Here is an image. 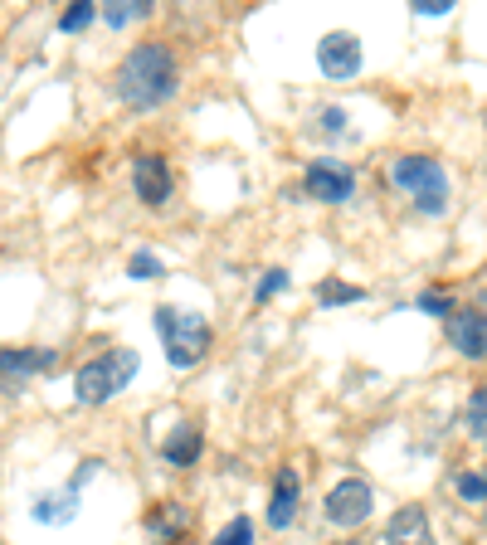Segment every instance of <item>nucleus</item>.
<instances>
[{"mask_svg": "<svg viewBox=\"0 0 487 545\" xmlns=\"http://www.w3.org/2000/svg\"><path fill=\"white\" fill-rule=\"evenodd\" d=\"M117 98L127 103L132 112H156L166 108L171 98H176V88H181V69H176V54L166 49V44H137L122 64H117V78H113Z\"/></svg>", "mask_w": 487, "mask_h": 545, "instance_id": "1", "label": "nucleus"}, {"mask_svg": "<svg viewBox=\"0 0 487 545\" xmlns=\"http://www.w3.org/2000/svg\"><path fill=\"white\" fill-rule=\"evenodd\" d=\"M137 351H103V356H93L88 365H78V375H74V400L78 404H108L113 395H122L132 380H137Z\"/></svg>", "mask_w": 487, "mask_h": 545, "instance_id": "2", "label": "nucleus"}, {"mask_svg": "<svg viewBox=\"0 0 487 545\" xmlns=\"http://www.w3.org/2000/svg\"><path fill=\"white\" fill-rule=\"evenodd\" d=\"M156 331H161V341H166V361L176 365V370L200 365L205 351H210V341H215V331H210L205 317L176 312V307H156Z\"/></svg>", "mask_w": 487, "mask_h": 545, "instance_id": "3", "label": "nucleus"}, {"mask_svg": "<svg viewBox=\"0 0 487 545\" xmlns=\"http://www.w3.org/2000/svg\"><path fill=\"white\" fill-rule=\"evenodd\" d=\"M390 185L410 190L419 215H444V210H449V176H444V166L429 161V156H400V161L390 166Z\"/></svg>", "mask_w": 487, "mask_h": 545, "instance_id": "4", "label": "nucleus"}, {"mask_svg": "<svg viewBox=\"0 0 487 545\" xmlns=\"http://www.w3.org/2000/svg\"><path fill=\"white\" fill-rule=\"evenodd\" d=\"M375 511V492L366 477H341L337 487L327 492V521L332 526H361Z\"/></svg>", "mask_w": 487, "mask_h": 545, "instance_id": "5", "label": "nucleus"}, {"mask_svg": "<svg viewBox=\"0 0 487 545\" xmlns=\"http://www.w3.org/2000/svg\"><path fill=\"white\" fill-rule=\"evenodd\" d=\"M361 35H351V30H332V35H322V44H317V69L327 73V78H337V83H346V78H356L361 73Z\"/></svg>", "mask_w": 487, "mask_h": 545, "instance_id": "6", "label": "nucleus"}, {"mask_svg": "<svg viewBox=\"0 0 487 545\" xmlns=\"http://www.w3.org/2000/svg\"><path fill=\"white\" fill-rule=\"evenodd\" d=\"M132 190H137V200L142 205H166L171 200V190H176V176H171V166H166V156H137L132 161Z\"/></svg>", "mask_w": 487, "mask_h": 545, "instance_id": "7", "label": "nucleus"}, {"mask_svg": "<svg viewBox=\"0 0 487 545\" xmlns=\"http://www.w3.org/2000/svg\"><path fill=\"white\" fill-rule=\"evenodd\" d=\"M356 190V176L341 166V161H312L307 166V195L322 200V205H346Z\"/></svg>", "mask_w": 487, "mask_h": 545, "instance_id": "8", "label": "nucleus"}, {"mask_svg": "<svg viewBox=\"0 0 487 545\" xmlns=\"http://www.w3.org/2000/svg\"><path fill=\"white\" fill-rule=\"evenodd\" d=\"M449 341H453V351L458 356H468V361H487V317L483 312H458L453 307V317H449Z\"/></svg>", "mask_w": 487, "mask_h": 545, "instance_id": "9", "label": "nucleus"}, {"mask_svg": "<svg viewBox=\"0 0 487 545\" xmlns=\"http://www.w3.org/2000/svg\"><path fill=\"white\" fill-rule=\"evenodd\" d=\"M298 497H302L298 473L283 468V473L273 477V497H268V526H273V531H288V526H293V516H298Z\"/></svg>", "mask_w": 487, "mask_h": 545, "instance_id": "10", "label": "nucleus"}, {"mask_svg": "<svg viewBox=\"0 0 487 545\" xmlns=\"http://www.w3.org/2000/svg\"><path fill=\"white\" fill-rule=\"evenodd\" d=\"M54 370V351H35V346H5L0 351V380H30Z\"/></svg>", "mask_w": 487, "mask_h": 545, "instance_id": "11", "label": "nucleus"}, {"mask_svg": "<svg viewBox=\"0 0 487 545\" xmlns=\"http://www.w3.org/2000/svg\"><path fill=\"white\" fill-rule=\"evenodd\" d=\"M385 545H434V526H429V516L419 507H405L390 516V526H385Z\"/></svg>", "mask_w": 487, "mask_h": 545, "instance_id": "12", "label": "nucleus"}, {"mask_svg": "<svg viewBox=\"0 0 487 545\" xmlns=\"http://www.w3.org/2000/svg\"><path fill=\"white\" fill-rule=\"evenodd\" d=\"M200 453H205V438H200L195 424H176V429L166 434V443H161V458L176 463V468H195Z\"/></svg>", "mask_w": 487, "mask_h": 545, "instance_id": "13", "label": "nucleus"}, {"mask_svg": "<svg viewBox=\"0 0 487 545\" xmlns=\"http://www.w3.org/2000/svg\"><path fill=\"white\" fill-rule=\"evenodd\" d=\"M78 507H83V502H78L74 487H64V492H44V497L35 502V521H44V526H69V521L78 516Z\"/></svg>", "mask_w": 487, "mask_h": 545, "instance_id": "14", "label": "nucleus"}, {"mask_svg": "<svg viewBox=\"0 0 487 545\" xmlns=\"http://www.w3.org/2000/svg\"><path fill=\"white\" fill-rule=\"evenodd\" d=\"M453 487H458V497H463V502H487V473L463 468V473L453 477Z\"/></svg>", "mask_w": 487, "mask_h": 545, "instance_id": "15", "label": "nucleus"}, {"mask_svg": "<svg viewBox=\"0 0 487 545\" xmlns=\"http://www.w3.org/2000/svg\"><path fill=\"white\" fill-rule=\"evenodd\" d=\"M127 278H137V283L161 278V258L151 254V249H137V254H132V263H127Z\"/></svg>", "mask_w": 487, "mask_h": 545, "instance_id": "16", "label": "nucleus"}, {"mask_svg": "<svg viewBox=\"0 0 487 545\" xmlns=\"http://www.w3.org/2000/svg\"><path fill=\"white\" fill-rule=\"evenodd\" d=\"M215 545H254V521L249 516H234L229 526H220Z\"/></svg>", "mask_w": 487, "mask_h": 545, "instance_id": "17", "label": "nucleus"}, {"mask_svg": "<svg viewBox=\"0 0 487 545\" xmlns=\"http://www.w3.org/2000/svg\"><path fill=\"white\" fill-rule=\"evenodd\" d=\"M361 297H366V292H361V288H351V283H322V288H317V302H322V307H341V302H361Z\"/></svg>", "mask_w": 487, "mask_h": 545, "instance_id": "18", "label": "nucleus"}, {"mask_svg": "<svg viewBox=\"0 0 487 545\" xmlns=\"http://www.w3.org/2000/svg\"><path fill=\"white\" fill-rule=\"evenodd\" d=\"M93 15H98V5H93V0H78V5H69V10H64L59 30H64V35H74V30H83V25H88Z\"/></svg>", "mask_w": 487, "mask_h": 545, "instance_id": "19", "label": "nucleus"}, {"mask_svg": "<svg viewBox=\"0 0 487 545\" xmlns=\"http://www.w3.org/2000/svg\"><path fill=\"white\" fill-rule=\"evenodd\" d=\"M147 526H151V531H161V536H171V531H181V526H186V511H181V507H161V511H151V516H147Z\"/></svg>", "mask_w": 487, "mask_h": 545, "instance_id": "20", "label": "nucleus"}, {"mask_svg": "<svg viewBox=\"0 0 487 545\" xmlns=\"http://www.w3.org/2000/svg\"><path fill=\"white\" fill-rule=\"evenodd\" d=\"M283 288H288V273H283V268H268V273L259 278V288H254V302L263 307V302H273Z\"/></svg>", "mask_w": 487, "mask_h": 545, "instance_id": "21", "label": "nucleus"}, {"mask_svg": "<svg viewBox=\"0 0 487 545\" xmlns=\"http://www.w3.org/2000/svg\"><path fill=\"white\" fill-rule=\"evenodd\" d=\"M468 434L487 438V385L473 395V404H468Z\"/></svg>", "mask_w": 487, "mask_h": 545, "instance_id": "22", "label": "nucleus"}, {"mask_svg": "<svg viewBox=\"0 0 487 545\" xmlns=\"http://www.w3.org/2000/svg\"><path fill=\"white\" fill-rule=\"evenodd\" d=\"M147 10H151L147 0H132V5H108L103 15H108V25H113V30H122V25L132 20V15H147Z\"/></svg>", "mask_w": 487, "mask_h": 545, "instance_id": "23", "label": "nucleus"}, {"mask_svg": "<svg viewBox=\"0 0 487 545\" xmlns=\"http://www.w3.org/2000/svg\"><path fill=\"white\" fill-rule=\"evenodd\" d=\"M419 312H434V317H444V322H449V317H453V297H444V292H424V297H419Z\"/></svg>", "mask_w": 487, "mask_h": 545, "instance_id": "24", "label": "nucleus"}, {"mask_svg": "<svg viewBox=\"0 0 487 545\" xmlns=\"http://www.w3.org/2000/svg\"><path fill=\"white\" fill-rule=\"evenodd\" d=\"M317 122H322V132H346V108H322Z\"/></svg>", "mask_w": 487, "mask_h": 545, "instance_id": "25", "label": "nucleus"}, {"mask_svg": "<svg viewBox=\"0 0 487 545\" xmlns=\"http://www.w3.org/2000/svg\"><path fill=\"white\" fill-rule=\"evenodd\" d=\"M453 0H414V15H449Z\"/></svg>", "mask_w": 487, "mask_h": 545, "instance_id": "26", "label": "nucleus"}, {"mask_svg": "<svg viewBox=\"0 0 487 545\" xmlns=\"http://www.w3.org/2000/svg\"><path fill=\"white\" fill-rule=\"evenodd\" d=\"M176 545H195V541H176Z\"/></svg>", "mask_w": 487, "mask_h": 545, "instance_id": "27", "label": "nucleus"}, {"mask_svg": "<svg viewBox=\"0 0 487 545\" xmlns=\"http://www.w3.org/2000/svg\"><path fill=\"white\" fill-rule=\"evenodd\" d=\"M351 545H356V541H351Z\"/></svg>", "mask_w": 487, "mask_h": 545, "instance_id": "28", "label": "nucleus"}]
</instances>
